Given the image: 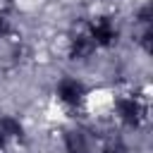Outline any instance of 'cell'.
<instances>
[{
  "instance_id": "cell-1",
  "label": "cell",
  "mask_w": 153,
  "mask_h": 153,
  "mask_svg": "<svg viewBox=\"0 0 153 153\" xmlns=\"http://www.w3.org/2000/svg\"><path fill=\"white\" fill-rule=\"evenodd\" d=\"M115 112H117L120 122L124 127H131V129H139L148 117L146 100L141 96H136V93H122L115 100Z\"/></svg>"
},
{
  "instance_id": "cell-2",
  "label": "cell",
  "mask_w": 153,
  "mask_h": 153,
  "mask_svg": "<svg viewBox=\"0 0 153 153\" xmlns=\"http://www.w3.org/2000/svg\"><path fill=\"white\" fill-rule=\"evenodd\" d=\"M86 24H88V33H91L96 48H112L117 43L120 29H117V22L110 14H96Z\"/></svg>"
},
{
  "instance_id": "cell-3",
  "label": "cell",
  "mask_w": 153,
  "mask_h": 153,
  "mask_svg": "<svg viewBox=\"0 0 153 153\" xmlns=\"http://www.w3.org/2000/svg\"><path fill=\"white\" fill-rule=\"evenodd\" d=\"M96 43L88 33V24L86 22H76L69 31V57L72 60H88L96 53Z\"/></svg>"
},
{
  "instance_id": "cell-4",
  "label": "cell",
  "mask_w": 153,
  "mask_h": 153,
  "mask_svg": "<svg viewBox=\"0 0 153 153\" xmlns=\"http://www.w3.org/2000/svg\"><path fill=\"white\" fill-rule=\"evenodd\" d=\"M26 134H24V124L12 117V115H2L0 117V153H12L24 143Z\"/></svg>"
},
{
  "instance_id": "cell-5",
  "label": "cell",
  "mask_w": 153,
  "mask_h": 153,
  "mask_svg": "<svg viewBox=\"0 0 153 153\" xmlns=\"http://www.w3.org/2000/svg\"><path fill=\"white\" fill-rule=\"evenodd\" d=\"M100 143L93 131L84 127H72L65 134V148L67 153H100Z\"/></svg>"
},
{
  "instance_id": "cell-6",
  "label": "cell",
  "mask_w": 153,
  "mask_h": 153,
  "mask_svg": "<svg viewBox=\"0 0 153 153\" xmlns=\"http://www.w3.org/2000/svg\"><path fill=\"white\" fill-rule=\"evenodd\" d=\"M55 96L65 108H81L86 100V86L76 76H62L55 86Z\"/></svg>"
},
{
  "instance_id": "cell-7",
  "label": "cell",
  "mask_w": 153,
  "mask_h": 153,
  "mask_svg": "<svg viewBox=\"0 0 153 153\" xmlns=\"http://www.w3.org/2000/svg\"><path fill=\"white\" fill-rule=\"evenodd\" d=\"M22 55H24V43L14 31L0 36V69L2 72H10V69L19 67Z\"/></svg>"
},
{
  "instance_id": "cell-8",
  "label": "cell",
  "mask_w": 153,
  "mask_h": 153,
  "mask_svg": "<svg viewBox=\"0 0 153 153\" xmlns=\"http://www.w3.org/2000/svg\"><path fill=\"white\" fill-rule=\"evenodd\" d=\"M134 38L146 53H151V48H153V12H151L148 2L141 5L134 14Z\"/></svg>"
},
{
  "instance_id": "cell-9",
  "label": "cell",
  "mask_w": 153,
  "mask_h": 153,
  "mask_svg": "<svg viewBox=\"0 0 153 153\" xmlns=\"http://www.w3.org/2000/svg\"><path fill=\"white\" fill-rule=\"evenodd\" d=\"M10 31H12V24H10L7 14L0 12V36H5V33H10Z\"/></svg>"
},
{
  "instance_id": "cell-10",
  "label": "cell",
  "mask_w": 153,
  "mask_h": 153,
  "mask_svg": "<svg viewBox=\"0 0 153 153\" xmlns=\"http://www.w3.org/2000/svg\"><path fill=\"white\" fill-rule=\"evenodd\" d=\"M5 2H14V0H5Z\"/></svg>"
}]
</instances>
